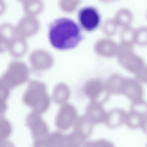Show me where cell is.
Listing matches in <instances>:
<instances>
[{
  "label": "cell",
  "instance_id": "cell-9",
  "mask_svg": "<svg viewBox=\"0 0 147 147\" xmlns=\"http://www.w3.org/2000/svg\"><path fill=\"white\" fill-rule=\"evenodd\" d=\"M70 94V90L66 84L60 82L54 87L52 93V98L56 104L62 105L66 103Z\"/></svg>",
  "mask_w": 147,
  "mask_h": 147
},
{
  "label": "cell",
  "instance_id": "cell-15",
  "mask_svg": "<svg viewBox=\"0 0 147 147\" xmlns=\"http://www.w3.org/2000/svg\"><path fill=\"white\" fill-rule=\"evenodd\" d=\"M91 143L92 147H115L112 142L104 139L91 141Z\"/></svg>",
  "mask_w": 147,
  "mask_h": 147
},
{
  "label": "cell",
  "instance_id": "cell-1",
  "mask_svg": "<svg viewBox=\"0 0 147 147\" xmlns=\"http://www.w3.org/2000/svg\"><path fill=\"white\" fill-rule=\"evenodd\" d=\"M48 37L51 45L60 50L75 48L84 38L79 25L66 17L57 18L51 22L49 27Z\"/></svg>",
  "mask_w": 147,
  "mask_h": 147
},
{
  "label": "cell",
  "instance_id": "cell-14",
  "mask_svg": "<svg viewBox=\"0 0 147 147\" xmlns=\"http://www.w3.org/2000/svg\"><path fill=\"white\" fill-rule=\"evenodd\" d=\"M135 29L130 26L124 27L122 32L123 42L133 45L135 44Z\"/></svg>",
  "mask_w": 147,
  "mask_h": 147
},
{
  "label": "cell",
  "instance_id": "cell-10",
  "mask_svg": "<svg viewBox=\"0 0 147 147\" xmlns=\"http://www.w3.org/2000/svg\"><path fill=\"white\" fill-rule=\"evenodd\" d=\"M116 111L115 110H111L107 112L104 123L109 128H117L122 123V120L121 117L117 114Z\"/></svg>",
  "mask_w": 147,
  "mask_h": 147
},
{
  "label": "cell",
  "instance_id": "cell-3",
  "mask_svg": "<svg viewBox=\"0 0 147 147\" xmlns=\"http://www.w3.org/2000/svg\"><path fill=\"white\" fill-rule=\"evenodd\" d=\"M29 71L25 65L14 64L11 65L0 79V85L9 90L19 86L28 80Z\"/></svg>",
  "mask_w": 147,
  "mask_h": 147
},
{
  "label": "cell",
  "instance_id": "cell-7",
  "mask_svg": "<svg viewBox=\"0 0 147 147\" xmlns=\"http://www.w3.org/2000/svg\"><path fill=\"white\" fill-rule=\"evenodd\" d=\"M86 115L94 124L104 123L107 112L99 103L91 101L87 105L86 109Z\"/></svg>",
  "mask_w": 147,
  "mask_h": 147
},
{
  "label": "cell",
  "instance_id": "cell-11",
  "mask_svg": "<svg viewBox=\"0 0 147 147\" xmlns=\"http://www.w3.org/2000/svg\"><path fill=\"white\" fill-rule=\"evenodd\" d=\"M134 43L140 46L147 45V26H141L135 29Z\"/></svg>",
  "mask_w": 147,
  "mask_h": 147
},
{
  "label": "cell",
  "instance_id": "cell-17",
  "mask_svg": "<svg viewBox=\"0 0 147 147\" xmlns=\"http://www.w3.org/2000/svg\"><path fill=\"white\" fill-rule=\"evenodd\" d=\"M90 141L86 142L84 147H92Z\"/></svg>",
  "mask_w": 147,
  "mask_h": 147
},
{
  "label": "cell",
  "instance_id": "cell-2",
  "mask_svg": "<svg viewBox=\"0 0 147 147\" xmlns=\"http://www.w3.org/2000/svg\"><path fill=\"white\" fill-rule=\"evenodd\" d=\"M22 100L32 112L39 115L47 111L50 105V99L45 84L38 80H32L29 82Z\"/></svg>",
  "mask_w": 147,
  "mask_h": 147
},
{
  "label": "cell",
  "instance_id": "cell-13",
  "mask_svg": "<svg viewBox=\"0 0 147 147\" xmlns=\"http://www.w3.org/2000/svg\"><path fill=\"white\" fill-rule=\"evenodd\" d=\"M10 90L0 85V110L3 113L7 109L6 101L9 95Z\"/></svg>",
  "mask_w": 147,
  "mask_h": 147
},
{
  "label": "cell",
  "instance_id": "cell-18",
  "mask_svg": "<svg viewBox=\"0 0 147 147\" xmlns=\"http://www.w3.org/2000/svg\"><path fill=\"white\" fill-rule=\"evenodd\" d=\"M146 18L147 19V11L146 13Z\"/></svg>",
  "mask_w": 147,
  "mask_h": 147
},
{
  "label": "cell",
  "instance_id": "cell-12",
  "mask_svg": "<svg viewBox=\"0 0 147 147\" xmlns=\"http://www.w3.org/2000/svg\"><path fill=\"white\" fill-rule=\"evenodd\" d=\"M119 14V20L121 24L124 27L130 26L133 19V14L131 11L125 8L122 9Z\"/></svg>",
  "mask_w": 147,
  "mask_h": 147
},
{
  "label": "cell",
  "instance_id": "cell-16",
  "mask_svg": "<svg viewBox=\"0 0 147 147\" xmlns=\"http://www.w3.org/2000/svg\"><path fill=\"white\" fill-rule=\"evenodd\" d=\"M142 127V128L143 129L144 131L147 134V124H143Z\"/></svg>",
  "mask_w": 147,
  "mask_h": 147
},
{
  "label": "cell",
  "instance_id": "cell-5",
  "mask_svg": "<svg viewBox=\"0 0 147 147\" xmlns=\"http://www.w3.org/2000/svg\"><path fill=\"white\" fill-rule=\"evenodd\" d=\"M78 17L82 27L88 32L92 31L97 28L101 20L100 16L97 10L91 6L84 7L81 9Z\"/></svg>",
  "mask_w": 147,
  "mask_h": 147
},
{
  "label": "cell",
  "instance_id": "cell-6",
  "mask_svg": "<svg viewBox=\"0 0 147 147\" xmlns=\"http://www.w3.org/2000/svg\"><path fill=\"white\" fill-rule=\"evenodd\" d=\"M77 117L75 107L72 104L66 102L61 105L60 107L56 120L60 127L66 130L74 126Z\"/></svg>",
  "mask_w": 147,
  "mask_h": 147
},
{
  "label": "cell",
  "instance_id": "cell-8",
  "mask_svg": "<svg viewBox=\"0 0 147 147\" xmlns=\"http://www.w3.org/2000/svg\"><path fill=\"white\" fill-rule=\"evenodd\" d=\"M94 125L86 115H81L77 117L72 131L86 140L93 132Z\"/></svg>",
  "mask_w": 147,
  "mask_h": 147
},
{
  "label": "cell",
  "instance_id": "cell-4",
  "mask_svg": "<svg viewBox=\"0 0 147 147\" xmlns=\"http://www.w3.org/2000/svg\"><path fill=\"white\" fill-rule=\"evenodd\" d=\"M83 92L91 101L101 104L108 99L110 94L106 89L105 83L98 78L88 80L84 86Z\"/></svg>",
  "mask_w": 147,
  "mask_h": 147
}]
</instances>
